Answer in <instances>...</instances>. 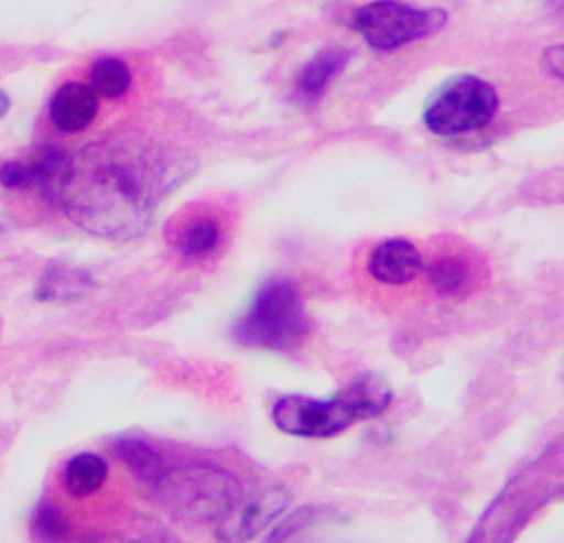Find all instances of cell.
Returning <instances> with one entry per match:
<instances>
[{"mask_svg":"<svg viewBox=\"0 0 564 543\" xmlns=\"http://www.w3.org/2000/svg\"><path fill=\"white\" fill-rule=\"evenodd\" d=\"M497 108L499 96L494 86L475 75H457L427 99L424 123L433 134H466L487 126Z\"/></svg>","mask_w":564,"mask_h":543,"instance_id":"5b68a950","label":"cell"},{"mask_svg":"<svg viewBox=\"0 0 564 543\" xmlns=\"http://www.w3.org/2000/svg\"><path fill=\"white\" fill-rule=\"evenodd\" d=\"M291 491L285 487H271L256 493L246 502L237 503L221 523H217V539L226 542H246L267 530L291 503Z\"/></svg>","mask_w":564,"mask_h":543,"instance_id":"52a82bcc","label":"cell"},{"mask_svg":"<svg viewBox=\"0 0 564 543\" xmlns=\"http://www.w3.org/2000/svg\"><path fill=\"white\" fill-rule=\"evenodd\" d=\"M152 490L172 515L193 524L221 523L241 499L240 482L209 466L167 467Z\"/></svg>","mask_w":564,"mask_h":543,"instance_id":"277c9868","label":"cell"},{"mask_svg":"<svg viewBox=\"0 0 564 543\" xmlns=\"http://www.w3.org/2000/svg\"><path fill=\"white\" fill-rule=\"evenodd\" d=\"M422 268L421 253L406 240H388L373 249L368 271L373 279L388 285H403L417 276Z\"/></svg>","mask_w":564,"mask_h":543,"instance_id":"30bf717a","label":"cell"},{"mask_svg":"<svg viewBox=\"0 0 564 543\" xmlns=\"http://www.w3.org/2000/svg\"><path fill=\"white\" fill-rule=\"evenodd\" d=\"M431 285L442 295H458L469 285V270L466 262L457 258H442L427 270Z\"/></svg>","mask_w":564,"mask_h":543,"instance_id":"2e32d148","label":"cell"},{"mask_svg":"<svg viewBox=\"0 0 564 543\" xmlns=\"http://www.w3.org/2000/svg\"><path fill=\"white\" fill-rule=\"evenodd\" d=\"M303 295L289 280H270L259 289L246 315L235 322L234 339L241 346L291 351L307 335Z\"/></svg>","mask_w":564,"mask_h":543,"instance_id":"3957f363","label":"cell"},{"mask_svg":"<svg viewBox=\"0 0 564 543\" xmlns=\"http://www.w3.org/2000/svg\"><path fill=\"white\" fill-rule=\"evenodd\" d=\"M107 461L99 455L78 454L66 464L63 485L74 499H84L96 493L107 481Z\"/></svg>","mask_w":564,"mask_h":543,"instance_id":"4fadbf2b","label":"cell"},{"mask_svg":"<svg viewBox=\"0 0 564 543\" xmlns=\"http://www.w3.org/2000/svg\"><path fill=\"white\" fill-rule=\"evenodd\" d=\"M90 286L93 276L86 270L53 264L39 280L35 298L41 303H68L86 294Z\"/></svg>","mask_w":564,"mask_h":543,"instance_id":"8fae6325","label":"cell"},{"mask_svg":"<svg viewBox=\"0 0 564 543\" xmlns=\"http://www.w3.org/2000/svg\"><path fill=\"white\" fill-rule=\"evenodd\" d=\"M9 108H11V99H9V96L6 95L4 90L0 89V119L6 117Z\"/></svg>","mask_w":564,"mask_h":543,"instance_id":"44dd1931","label":"cell"},{"mask_svg":"<svg viewBox=\"0 0 564 543\" xmlns=\"http://www.w3.org/2000/svg\"><path fill=\"white\" fill-rule=\"evenodd\" d=\"M176 169L140 141H102L68 159L51 200L96 237L132 240L152 225Z\"/></svg>","mask_w":564,"mask_h":543,"instance_id":"6da1fadb","label":"cell"},{"mask_svg":"<svg viewBox=\"0 0 564 543\" xmlns=\"http://www.w3.org/2000/svg\"><path fill=\"white\" fill-rule=\"evenodd\" d=\"M90 87L105 98H120L131 87V72L117 57H102L90 68Z\"/></svg>","mask_w":564,"mask_h":543,"instance_id":"9a60e30c","label":"cell"},{"mask_svg":"<svg viewBox=\"0 0 564 543\" xmlns=\"http://www.w3.org/2000/svg\"><path fill=\"white\" fill-rule=\"evenodd\" d=\"M30 531L35 540L42 542H57L68 535V521L56 506L42 502L35 507L30 519Z\"/></svg>","mask_w":564,"mask_h":543,"instance_id":"ac0fdd59","label":"cell"},{"mask_svg":"<svg viewBox=\"0 0 564 543\" xmlns=\"http://www.w3.org/2000/svg\"><path fill=\"white\" fill-rule=\"evenodd\" d=\"M348 63V53L328 50L313 57L299 74L297 87L307 98H318Z\"/></svg>","mask_w":564,"mask_h":543,"instance_id":"5bb4252c","label":"cell"},{"mask_svg":"<svg viewBox=\"0 0 564 543\" xmlns=\"http://www.w3.org/2000/svg\"><path fill=\"white\" fill-rule=\"evenodd\" d=\"M219 241V228L213 219H202L186 229L183 237V250L188 256H205L216 249Z\"/></svg>","mask_w":564,"mask_h":543,"instance_id":"d6986e66","label":"cell"},{"mask_svg":"<svg viewBox=\"0 0 564 543\" xmlns=\"http://www.w3.org/2000/svg\"><path fill=\"white\" fill-rule=\"evenodd\" d=\"M339 519V512L334 511L327 506L303 507L295 511L291 518H286L279 528H274L273 533L268 536L270 542H283V540L294 539L301 531L310 530L316 524L332 523Z\"/></svg>","mask_w":564,"mask_h":543,"instance_id":"e0dca14e","label":"cell"},{"mask_svg":"<svg viewBox=\"0 0 564 543\" xmlns=\"http://www.w3.org/2000/svg\"><path fill=\"white\" fill-rule=\"evenodd\" d=\"M98 113V96L93 87L66 83L54 93L50 115L56 129L66 134L86 131Z\"/></svg>","mask_w":564,"mask_h":543,"instance_id":"9c48e42d","label":"cell"},{"mask_svg":"<svg viewBox=\"0 0 564 543\" xmlns=\"http://www.w3.org/2000/svg\"><path fill=\"white\" fill-rule=\"evenodd\" d=\"M70 156L57 148H44L30 162H6L0 165V184L9 189L37 186L45 196H53Z\"/></svg>","mask_w":564,"mask_h":543,"instance_id":"ba28073f","label":"cell"},{"mask_svg":"<svg viewBox=\"0 0 564 543\" xmlns=\"http://www.w3.org/2000/svg\"><path fill=\"white\" fill-rule=\"evenodd\" d=\"M445 21L446 14L440 9H417L394 0H377L356 9L352 29L373 50L391 51L427 37L442 29Z\"/></svg>","mask_w":564,"mask_h":543,"instance_id":"8992f818","label":"cell"},{"mask_svg":"<svg viewBox=\"0 0 564 543\" xmlns=\"http://www.w3.org/2000/svg\"><path fill=\"white\" fill-rule=\"evenodd\" d=\"M393 401V389L379 373L352 379L328 400L289 394L273 406V422L282 433L297 437H332L356 422L379 417Z\"/></svg>","mask_w":564,"mask_h":543,"instance_id":"7a4b0ae2","label":"cell"},{"mask_svg":"<svg viewBox=\"0 0 564 543\" xmlns=\"http://www.w3.org/2000/svg\"><path fill=\"white\" fill-rule=\"evenodd\" d=\"M115 449H117L120 460L134 474L138 481L143 482L144 487L155 488L156 482L167 470L169 466L165 464L164 457L153 446L141 442V439L122 437L115 445Z\"/></svg>","mask_w":564,"mask_h":543,"instance_id":"7c38bea8","label":"cell"},{"mask_svg":"<svg viewBox=\"0 0 564 543\" xmlns=\"http://www.w3.org/2000/svg\"><path fill=\"white\" fill-rule=\"evenodd\" d=\"M554 57L545 56V63H547L549 68H551L552 74L557 75V77H563V50L561 47H554L551 50Z\"/></svg>","mask_w":564,"mask_h":543,"instance_id":"ffe728a7","label":"cell"}]
</instances>
